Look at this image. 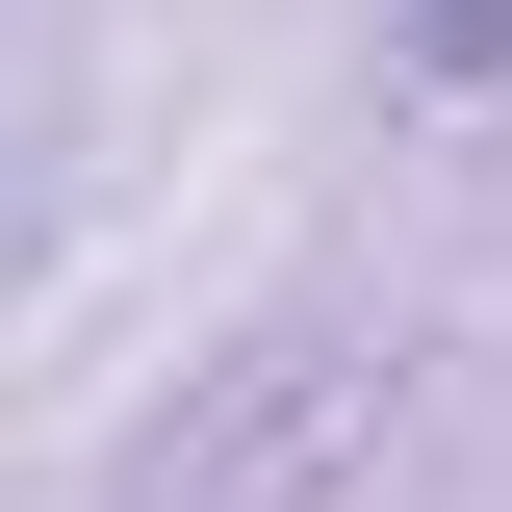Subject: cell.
I'll return each instance as SVG.
<instances>
[{
	"label": "cell",
	"instance_id": "1",
	"mask_svg": "<svg viewBox=\"0 0 512 512\" xmlns=\"http://www.w3.org/2000/svg\"><path fill=\"white\" fill-rule=\"evenodd\" d=\"M436 52H512V0H436Z\"/></svg>",
	"mask_w": 512,
	"mask_h": 512
}]
</instances>
